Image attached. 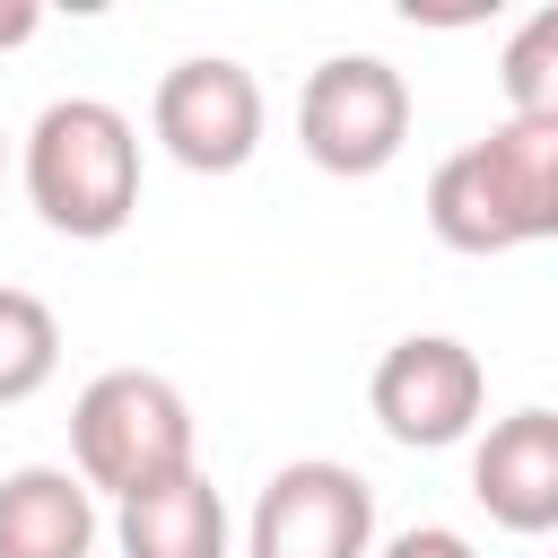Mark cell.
<instances>
[{
    "label": "cell",
    "instance_id": "3",
    "mask_svg": "<svg viewBox=\"0 0 558 558\" xmlns=\"http://www.w3.org/2000/svg\"><path fill=\"white\" fill-rule=\"evenodd\" d=\"M70 453H78V480L122 506L192 471V401L148 366H113L70 401Z\"/></svg>",
    "mask_w": 558,
    "mask_h": 558
},
{
    "label": "cell",
    "instance_id": "12",
    "mask_svg": "<svg viewBox=\"0 0 558 558\" xmlns=\"http://www.w3.org/2000/svg\"><path fill=\"white\" fill-rule=\"evenodd\" d=\"M497 87H506V113H514V122H549V131H558V0L532 9V17L506 35Z\"/></svg>",
    "mask_w": 558,
    "mask_h": 558
},
{
    "label": "cell",
    "instance_id": "11",
    "mask_svg": "<svg viewBox=\"0 0 558 558\" xmlns=\"http://www.w3.org/2000/svg\"><path fill=\"white\" fill-rule=\"evenodd\" d=\"M61 366V323L35 288H0V410L35 401Z\"/></svg>",
    "mask_w": 558,
    "mask_h": 558
},
{
    "label": "cell",
    "instance_id": "2",
    "mask_svg": "<svg viewBox=\"0 0 558 558\" xmlns=\"http://www.w3.org/2000/svg\"><path fill=\"white\" fill-rule=\"evenodd\" d=\"M26 201L52 235L105 244L140 209V131L105 96H61L26 131Z\"/></svg>",
    "mask_w": 558,
    "mask_h": 558
},
{
    "label": "cell",
    "instance_id": "5",
    "mask_svg": "<svg viewBox=\"0 0 558 558\" xmlns=\"http://www.w3.org/2000/svg\"><path fill=\"white\" fill-rule=\"evenodd\" d=\"M244 558H375V488L349 462H279L253 497Z\"/></svg>",
    "mask_w": 558,
    "mask_h": 558
},
{
    "label": "cell",
    "instance_id": "6",
    "mask_svg": "<svg viewBox=\"0 0 558 558\" xmlns=\"http://www.w3.org/2000/svg\"><path fill=\"white\" fill-rule=\"evenodd\" d=\"M366 401H375V427H384L392 445L436 453V445H462V436L480 427L488 375H480V357H471L453 331H410V340L384 349Z\"/></svg>",
    "mask_w": 558,
    "mask_h": 558
},
{
    "label": "cell",
    "instance_id": "14",
    "mask_svg": "<svg viewBox=\"0 0 558 558\" xmlns=\"http://www.w3.org/2000/svg\"><path fill=\"white\" fill-rule=\"evenodd\" d=\"M35 26H44V9H35V0H0V52H9V44H26Z\"/></svg>",
    "mask_w": 558,
    "mask_h": 558
},
{
    "label": "cell",
    "instance_id": "13",
    "mask_svg": "<svg viewBox=\"0 0 558 558\" xmlns=\"http://www.w3.org/2000/svg\"><path fill=\"white\" fill-rule=\"evenodd\" d=\"M375 558H480V549H471L453 523H410V532H392Z\"/></svg>",
    "mask_w": 558,
    "mask_h": 558
},
{
    "label": "cell",
    "instance_id": "8",
    "mask_svg": "<svg viewBox=\"0 0 558 558\" xmlns=\"http://www.w3.org/2000/svg\"><path fill=\"white\" fill-rule=\"evenodd\" d=\"M471 497L506 532H558V410H514L471 453Z\"/></svg>",
    "mask_w": 558,
    "mask_h": 558
},
{
    "label": "cell",
    "instance_id": "1",
    "mask_svg": "<svg viewBox=\"0 0 558 558\" xmlns=\"http://www.w3.org/2000/svg\"><path fill=\"white\" fill-rule=\"evenodd\" d=\"M427 227L453 253H514L558 235V131L549 122H497L488 140L453 148L427 174Z\"/></svg>",
    "mask_w": 558,
    "mask_h": 558
},
{
    "label": "cell",
    "instance_id": "4",
    "mask_svg": "<svg viewBox=\"0 0 558 558\" xmlns=\"http://www.w3.org/2000/svg\"><path fill=\"white\" fill-rule=\"evenodd\" d=\"M296 140L323 174H384L410 140V78L384 52H331L296 96Z\"/></svg>",
    "mask_w": 558,
    "mask_h": 558
},
{
    "label": "cell",
    "instance_id": "7",
    "mask_svg": "<svg viewBox=\"0 0 558 558\" xmlns=\"http://www.w3.org/2000/svg\"><path fill=\"white\" fill-rule=\"evenodd\" d=\"M148 131L166 140L174 166L192 174H235L253 148H262V78L227 52H201V61H174L157 78V105H148Z\"/></svg>",
    "mask_w": 558,
    "mask_h": 558
},
{
    "label": "cell",
    "instance_id": "9",
    "mask_svg": "<svg viewBox=\"0 0 558 558\" xmlns=\"http://www.w3.org/2000/svg\"><path fill=\"white\" fill-rule=\"evenodd\" d=\"M96 549V488L78 471L26 462L0 480V558H87Z\"/></svg>",
    "mask_w": 558,
    "mask_h": 558
},
{
    "label": "cell",
    "instance_id": "10",
    "mask_svg": "<svg viewBox=\"0 0 558 558\" xmlns=\"http://www.w3.org/2000/svg\"><path fill=\"white\" fill-rule=\"evenodd\" d=\"M113 541H122V558H227V497L192 462V471H174L140 497H122Z\"/></svg>",
    "mask_w": 558,
    "mask_h": 558
}]
</instances>
